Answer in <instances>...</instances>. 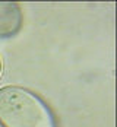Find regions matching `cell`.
I'll use <instances>...</instances> for the list:
<instances>
[{"label":"cell","mask_w":117,"mask_h":127,"mask_svg":"<svg viewBox=\"0 0 117 127\" xmlns=\"http://www.w3.org/2000/svg\"><path fill=\"white\" fill-rule=\"evenodd\" d=\"M1 127H57L56 115L39 95L21 85L0 88Z\"/></svg>","instance_id":"obj_1"},{"label":"cell","mask_w":117,"mask_h":127,"mask_svg":"<svg viewBox=\"0 0 117 127\" xmlns=\"http://www.w3.org/2000/svg\"><path fill=\"white\" fill-rule=\"evenodd\" d=\"M24 25L22 7L18 3L0 1V38H12Z\"/></svg>","instance_id":"obj_2"},{"label":"cell","mask_w":117,"mask_h":127,"mask_svg":"<svg viewBox=\"0 0 117 127\" xmlns=\"http://www.w3.org/2000/svg\"><path fill=\"white\" fill-rule=\"evenodd\" d=\"M0 75H1V59H0Z\"/></svg>","instance_id":"obj_3"}]
</instances>
